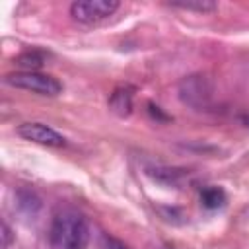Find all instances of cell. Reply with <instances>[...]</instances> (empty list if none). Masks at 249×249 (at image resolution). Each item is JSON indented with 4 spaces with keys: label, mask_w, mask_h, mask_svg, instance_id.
<instances>
[{
    "label": "cell",
    "mask_w": 249,
    "mask_h": 249,
    "mask_svg": "<svg viewBox=\"0 0 249 249\" xmlns=\"http://www.w3.org/2000/svg\"><path fill=\"white\" fill-rule=\"evenodd\" d=\"M2 239H4L2 247H4V249H8V247H10V243H12V230L8 228V224H6V222H2Z\"/></svg>",
    "instance_id": "11"
},
{
    "label": "cell",
    "mask_w": 249,
    "mask_h": 249,
    "mask_svg": "<svg viewBox=\"0 0 249 249\" xmlns=\"http://www.w3.org/2000/svg\"><path fill=\"white\" fill-rule=\"evenodd\" d=\"M181 97L183 101L195 105V97L198 99V105L202 103V97H206V89H204V80H200L198 76H191V78H185L181 82Z\"/></svg>",
    "instance_id": "5"
},
{
    "label": "cell",
    "mask_w": 249,
    "mask_h": 249,
    "mask_svg": "<svg viewBox=\"0 0 249 249\" xmlns=\"http://www.w3.org/2000/svg\"><path fill=\"white\" fill-rule=\"evenodd\" d=\"M49 239L54 249H86L89 241V226L82 212L62 208L53 216Z\"/></svg>",
    "instance_id": "1"
},
{
    "label": "cell",
    "mask_w": 249,
    "mask_h": 249,
    "mask_svg": "<svg viewBox=\"0 0 249 249\" xmlns=\"http://www.w3.org/2000/svg\"><path fill=\"white\" fill-rule=\"evenodd\" d=\"M109 107L113 109V113H117L119 117H126L132 111V89L123 86L117 88L111 97H109Z\"/></svg>",
    "instance_id": "6"
},
{
    "label": "cell",
    "mask_w": 249,
    "mask_h": 249,
    "mask_svg": "<svg viewBox=\"0 0 249 249\" xmlns=\"http://www.w3.org/2000/svg\"><path fill=\"white\" fill-rule=\"evenodd\" d=\"M200 200L206 208L214 210V208H220L224 206L226 202V193L220 189V187H206L202 193H200Z\"/></svg>",
    "instance_id": "8"
},
{
    "label": "cell",
    "mask_w": 249,
    "mask_h": 249,
    "mask_svg": "<svg viewBox=\"0 0 249 249\" xmlns=\"http://www.w3.org/2000/svg\"><path fill=\"white\" fill-rule=\"evenodd\" d=\"M241 123H243L247 128H249V115H243V117H241Z\"/></svg>",
    "instance_id": "12"
},
{
    "label": "cell",
    "mask_w": 249,
    "mask_h": 249,
    "mask_svg": "<svg viewBox=\"0 0 249 249\" xmlns=\"http://www.w3.org/2000/svg\"><path fill=\"white\" fill-rule=\"evenodd\" d=\"M119 10L117 0H78L70 6V16L74 21L84 25H95Z\"/></svg>",
    "instance_id": "3"
},
{
    "label": "cell",
    "mask_w": 249,
    "mask_h": 249,
    "mask_svg": "<svg viewBox=\"0 0 249 249\" xmlns=\"http://www.w3.org/2000/svg\"><path fill=\"white\" fill-rule=\"evenodd\" d=\"M6 84H10L12 88H19L37 95H45V97H54L62 91V86L56 78L43 74V72H12L6 76Z\"/></svg>",
    "instance_id": "2"
},
{
    "label": "cell",
    "mask_w": 249,
    "mask_h": 249,
    "mask_svg": "<svg viewBox=\"0 0 249 249\" xmlns=\"http://www.w3.org/2000/svg\"><path fill=\"white\" fill-rule=\"evenodd\" d=\"M173 8H181V10H195V12H214L218 8L216 2L210 0H187V2H171Z\"/></svg>",
    "instance_id": "9"
},
{
    "label": "cell",
    "mask_w": 249,
    "mask_h": 249,
    "mask_svg": "<svg viewBox=\"0 0 249 249\" xmlns=\"http://www.w3.org/2000/svg\"><path fill=\"white\" fill-rule=\"evenodd\" d=\"M18 134L33 144L39 146H47V148H62L66 146V138L56 132L54 128H51L45 123H23L18 126Z\"/></svg>",
    "instance_id": "4"
},
{
    "label": "cell",
    "mask_w": 249,
    "mask_h": 249,
    "mask_svg": "<svg viewBox=\"0 0 249 249\" xmlns=\"http://www.w3.org/2000/svg\"><path fill=\"white\" fill-rule=\"evenodd\" d=\"M105 249H130V247L117 237H105Z\"/></svg>",
    "instance_id": "10"
},
{
    "label": "cell",
    "mask_w": 249,
    "mask_h": 249,
    "mask_svg": "<svg viewBox=\"0 0 249 249\" xmlns=\"http://www.w3.org/2000/svg\"><path fill=\"white\" fill-rule=\"evenodd\" d=\"M14 62L23 72H37V68L43 66V62H45V54L39 51H27V53L19 54L18 58H14Z\"/></svg>",
    "instance_id": "7"
}]
</instances>
